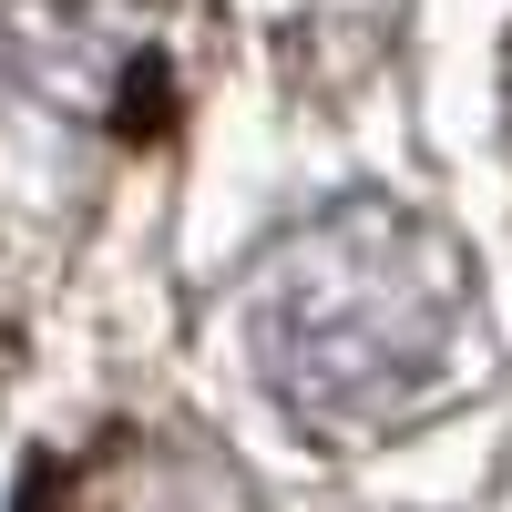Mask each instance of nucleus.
<instances>
[{"label": "nucleus", "instance_id": "obj_1", "mask_svg": "<svg viewBox=\"0 0 512 512\" xmlns=\"http://www.w3.org/2000/svg\"><path fill=\"white\" fill-rule=\"evenodd\" d=\"M472 328V256L451 226L420 205H338V216L297 226L246 308L256 379L287 420H308L328 441L390 431L420 400H441V379Z\"/></svg>", "mask_w": 512, "mask_h": 512}]
</instances>
